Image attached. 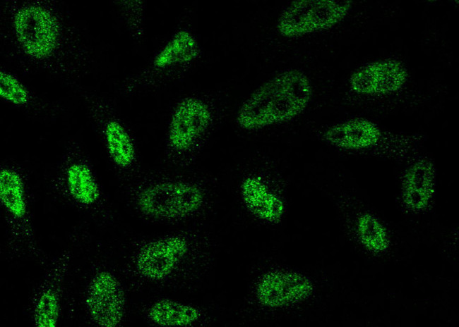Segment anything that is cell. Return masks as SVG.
Segmentation results:
<instances>
[{"instance_id": "obj_11", "label": "cell", "mask_w": 459, "mask_h": 327, "mask_svg": "<svg viewBox=\"0 0 459 327\" xmlns=\"http://www.w3.org/2000/svg\"><path fill=\"white\" fill-rule=\"evenodd\" d=\"M71 258L69 250H65L56 257L37 288L30 309L32 320L36 326L54 327L57 325Z\"/></svg>"}, {"instance_id": "obj_22", "label": "cell", "mask_w": 459, "mask_h": 327, "mask_svg": "<svg viewBox=\"0 0 459 327\" xmlns=\"http://www.w3.org/2000/svg\"><path fill=\"white\" fill-rule=\"evenodd\" d=\"M248 209L256 216L269 223H278L285 211L282 200L276 195L267 192Z\"/></svg>"}, {"instance_id": "obj_19", "label": "cell", "mask_w": 459, "mask_h": 327, "mask_svg": "<svg viewBox=\"0 0 459 327\" xmlns=\"http://www.w3.org/2000/svg\"><path fill=\"white\" fill-rule=\"evenodd\" d=\"M311 3L310 0L298 1L287 7L278 20L279 33L286 37L306 35V16Z\"/></svg>"}, {"instance_id": "obj_16", "label": "cell", "mask_w": 459, "mask_h": 327, "mask_svg": "<svg viewBox=\"0 0 459 327\" xmlns=\"http://www.w3.org/2000/svg\"><path fill=\"white\" fill-rule=\"evenodd\" d=\"M0 97L16 108L37 111L46 109L44 103L19 77L3 67L0 68Z\"/></svg>"}, {"instance_id": "obj_15", "label": "cell", "mask_w": 459, "mask_h": 327, "mask_svg": "<svg viewBox=\"0 0 459 327\" xmlns=\"http://www.w3.org/2000/svg\"><path fill=\"white\" fill-rule=\"evenodd\" d=\"M147 316L158 326H186L197 322L201 313L193 305L165 298L153 302L147 311Z\"/></svg>"}, {"instance_id": "obj_1", "label": "cell", "mask_w": 459, "mask_h": 327, "mask_svg": "<svg viewBox=\"0 0 459 327\" xmlns=\"http://www.w3.org/2000/svg\"><path fill=\"white\" fill-rule=\"evenodd\" d=\"M0 27L5 54L25 69L71 83L90 72L88 45L59 1H1Z\"/></svg>"}, {"instance_id": "obj_23", "label": "cell", "mask_w": 459, "mask_h": 327, "mask_svg": "<svg viewBox=\"0 0 459 327\" xmlns=\"http://www.w3.org/2000/svg\"><path fill=\"white\" fill-rule=\"evenodd\" d=\"M377 62L368 64L354 72L350 78V89L364 95L376 94Z\"/></svg>"}, {"instance_id": "obj_5", "label": "cell", "mask_w": 459, "mask_h": 327, "mask_svg": "<svg viewBox=\"0 0 459 327\" xmlns=\"http://www.w3.org/2000/svg\"><path fill=\"white\" fill-rule=\"evenodd\" d=\"M52 186L65 199L89 213L102 204V192L93 163L76 140L66 144Z\"/></svg>"}, {"instance_id": "obj_3", "label": "cell", "mask_w": 459, "mask_h": 327, "mask_svg": "<svg viewBox=\"0 0 459 327\" xmlns=\"http://www.w3.org/2000/svg\"><path fill=\"white\" fill-rule=\"evenodd\" d=\"M133 203L144 216L160 221L187 218L202 206L205 195L197 184L184 180H153L141 185Z\"/></svg>"}, {"instance_id": "obj_9", "label": "cell", "mask_w": 459, "mask_h": 327, "mask_svg": "<svg viewBox=\"0 0 459 327\" xmlns=\"http://www.w3.org/2000/svg\"><path fill=\"white\" fill-rule=\"evenodd\" d=\"M189 251V240L181 234L145 240L135 250L133 266L138 275L146 280H165L178 269Z\"/></svg>"}, {"instance_id": "obj_2", "label": "cell", "mask_w": 459, "mask_h": 327, "mask_svg": "<svg viewBox=\"0 0 459 327\" xmlns=\"http://www.w3.org/2000/svg\"><path fill=\"white\" fill-rule=\"evenodd\" d=\"M312 87L302 72L286 70L258 87L241 105L236 121L246 130L290 121L307 107Z\"/></svg>"}, {"instance_id": "obj_10", "label": "cell", "mask_w": 459, "mask_h": 327, "mask_svg": "<svg viewBox=\"0 0 459 327\" xmlns=\"http://www.w3.org/2000/svg\"><path fill=\"white\" fill-rule=\"evenodd\" d=\"M85 305L89 317L96 325L119 326L125 315L126 297L118 278L108 270L97 271L86 287Z\"/></svg>"}, {"instance_id": "obj_18", "label": "cell", "mask_w": 459, "mask_h": 327, "mask_svg": "<svg viewBox=\"0 0 459 327\" xmlns=\"http://www.w3.org/2000/svg\"><path fill=\"white\" fill-rule=\"evenodd\" d=\"M357 235L362 245L369 252L381 254L390 245V237L381 222L374 215L364 213L357 221Z\"/></svg>"}, {"instance_id": "obj_20", "label": "cell", "mask_w": 459, "mask_h": 327, "mask_svg": "<svg viewBox=\"0 0 459 327\" xmlns=\"http://www.w3.org/2000/svg\"><path fill=\"white\" fill-rule=\"evenodd\" d=\"M404 66L393 59L377 62L376 94H390L400 90L407 79Z\"/></svg>"}, {"instance_id": "obj_7", "label": "cell", "mask_w": 459, "mask_h": 327, "mask_svg": "<svg viewBox=\"0 0 459 327\" xmlns=\"http://www.w3.org/2000/svg\"><path fill=\"white\" fill-rule=\"evenodd\" d=\"M213 113L203 99L186 96L174 107L167 127L166 153L172 160L188 161L210 128Z\"/></svg>"}, {"instance_id": "obj_12", "label": "cell", "mask_w": 459, "mask_h": 327, "mask_svg": "<svg viewBox=\"0 0 459 327\" xmlns=\"http://www.w3.org/2000/svg\"><path fill=\"white\" fill-rule=\"evenodd\" d=\"M313 291V283L305 275L292 271L274 270L259 279L256 294L262 305L280 308L307 299Z\"/></svg>"}, {"instance_id": "obj_21", "label": "cell", "mask_w": 459, "mask_h": 327, "mask_svg": "<svg viewBox=\"0 0 459 327\" xmlns=\"http://www.w3.org/2000/svg\"><path fill=\"white\" fill-rule=\"evenodd\" d=\"M119 11L132 37L137 41L144 35L145 2L140 0L117 1Z\"/></svg>"}, {"instance_id": "obj_14", "label": "cell", "mask_w": 459, "mask_h": 327, "mask_svg": "<svg viewBox=\"0 0 459 327\" xmlns=\"http://www.w3.org/2000/svg\"><path fill=\"white\" fill-rule=\"evenodd\" d=\"M381 131L374 123L355 118L334 125L325 130L324 140L338 148L359 150L370 148L379 141Z\"/></svg>"}, {"instance_id": "obj_17", "label": "cell", "mask_w": 459, "mask_h": 327, "mask_svg": "<svg viewBox=\"0 0 459 327\" xmlns=\"http://www.w3.org/2000/svg\"><path fill=\"white\" fill-rule=\"evenodd\" d=\"M349 1H312L306 16L307 34L331 28L349 13Z\"/></svg>"}, {"instance_id": "obj_4", "label": "cell", "mask_w": 459, "mask_h": 327, "mask_svg": "<svg viewBox=\"0 0 459 327\" xmlns=\"http://www.w3.org/2000/svg\"><path fill=\"white\" fill-rule=\"evenodd\" d=\"M200 55L201 47L196 36L188 29H179L145 67L124 81L123 90L135 92L173 80L186 73Z\"/></svg>"}, {"instance_id": "obj_13", "label": "cell", "mask_w": 459, "mask_h": 327, "mask_svg": "<svg viewBox=\"0 0 459 327\" xmlns=\"http://www.w3.org/2000/svg\"><path fill=\"white\" fill-rule=\"evenodd\" d=\"M436 173L433 163L422 159L411 164L402 179V202L411 212L419 213L431 206L435 192Z\"/></svg>"}, {"instance_id": "obj_8", "label": "cell", "mask_w": 459, "mask_h": 327, "mask_svg": "<svg viewBox=\"0 0 459 327\" xmlns=\"http://www.w3.org/2000/svg\"><path fill=\"white\" fill-rule=\"evenodd\" d=\"M80 95L112 163L121 170L133 168L138 161V150L128 127L100 96L86 90H81Z\"/></svg>"}, {"instance_id": "obj_6", "label": "cell", "mask_w": 459, "mask_h": 327, "mask_svg": "<svg viewBox=\"0 0 459 327\" xmlns=\"http://www.w3.org/2000/svg\"><path fill=\"white\" fill-rule=\"evenodd\" d=\"M0 203L11 242L20 252L39 256L25 174L14 164L0 168Z\"/></svg>"}]
</instances>
